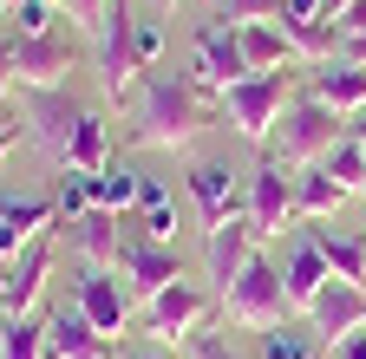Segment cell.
<instances>
[{"label":"cell","mask_w":366,"mask_h":359,"mask_svg":"<svg viewBox=\"0 0 366 359\" xmlns=\"http://www.w3.org/2000/svg\"><path fill=\"white\" fill-rule=\"evenodd\" d=\"M216 124H222V98L203 92L190 72L183 79H144L131 98V118H124V144L131 151H190Z\"/></svg>","instance_id":"obj_1"},{"label":"cell","mask_w":366,"mask_h":359,"mask_svg":"<svg viewBox=\"0 0 366 359\" xmlns=\"http://www.w3.org/2000/svg\"><path fill=\"white\" fill-rule=\"evenodd\" d=\"M216 313H222L216 288H197L190 275H183V281H170L164 294H151L144 307H137V320H144V340H157V346H190L197 333H209Z\"/></svg>","instance_id":"obj_2"},{"label":"cell","mask_w":366,"mask_h":359,"mask_svg":"<svg viewBox=\"0 0 366 359\" xmlns=\"http://www.w3.org/2000/svg\"><path fill=\"white\" fill-rule=\"evenodd\" d=\"M340 138H347L340 111H334V105H320V98L307 92V98H295V105L282 111V124H274L268 151H274V163H288V170H314Z\"/></svg>","instance_id":"obj_3"},{"label":"cell","mask_w":366,"mask_h":359,"mask_svg":"<svg viewBox=\"0 0 366 359\" xmlns=\"http://www.w3.org/2000/svg\"><path fill=\"white\" fill-rule=\"evenodd\" d=\"M295 72H249V79H236L222 92V118L236 124V138H249V144H268L274 138L282 111L295 105Z\"/></svg>","instance_id":"obj_4"},{"label":"cell","mask_w":366,"mask_h":359,"mask_svg":"<svg viewBox=\"0 0 366 359\" xmlns=\"http://www.w3.org/2000/svg\"><path fill=\"white\" fill-rule=\"evenodd\" d=\"M288 313H295V300H288V281H282V261H268V255H255L242 268V281L222 294V320L242 327V333H268Z\"/></svg>","instance_id":"obj_5"},{"label":"cell","mask_w":366,"mask_h":359,"mask_svg":"<svg viewBox=\"0 0 366 359\" xmlns=\"http://www.w3.org/2000/svg\"><path fill=\"white\" fill-rule=\"evenodd\" d=\"M118 281H124V294H131L137 307H144L151 294H164L170 281H183V248H177V242H157V236H144V222H137V216H124Z\"/></svg>","instance_id":"obj_6"},{"label":"cell","mask_w":366,"mask_h":359,"mask_svg":"<svg viewBox=\"0 0 366 359\" xmlns=\"http://www.w3.org/2000/svg\"><path fill=\"white\" fill-rule=\"evenodd\" d=\"M131 26H137L131 0H112L99 33H92V66H99L105 98H137V85H144V66H137V53H131Z\"/></svg>","instance_id":"obj_7"},{"label":"cell","mask_w":366,"mask_h":359,"mask_svg":"<svg viewBox=\"0 0 366 359\" xmlns=\"http://www.w3.org/2000/svg\"><path fill=\"white\" fill-rule=\"evenodd\" d=\"M79 66V39L72 33H14V85L20 92H53V85H72Z\"/></svg>","instance_id":"obj_8"},{"label":"cell","mask_w":366,"mask_h":359,"mask_svg":"<svg viewBox=\"0 0 366 359\" xmlns=\"http://www.w3.org/2000/svg\"><path fill=\"white\" fill-rule=\"evenodd\" d=\"M249 53H242V26H229V20H203L197 39H190V79L203 85V92H229L236 79H249Z\"/></svg>","instance_id":"obj_9"},{"label":"cell","mask_w":366,"mask_h":359,"mask_svg":"<svg viewBox=\"0 0 366 359\" xmlns=\"http://www.w3.org/2000/svg\"><path fill=\"white\" fill-rule=\"evenodd\" d=\"M249 229L255 242H274L282 229H295V170L274 157H262L249 176Z\"/></svg>","instance_id":"obj_10"},{"label":"cell","mask_w":366,"mask_h":359,"mask_svg":"<svg viewBox=\"0 0 366 359\" xmlns=\"http://www.w3.org/2000/svg\"><path fill=\"white\" fill-rule=\"evenodd\" d=\"M79 118H85V105L72 98V85H53V92H20V124H26V138H33L39 151H53V157H66Z\"/></svg>","instance_id":"obj_11"},{"label":"cell","mask_w":366,"mask_h":359,"mask_svg":"<svg viewBox=\"0 0 366 359\" xmlns=\"http://www.w3.org/2000/svg\"><path fill=\"white\" fill-rule=\"evenodd\" d=\"M53 236H59V229H46L39 242H26V248L14 255V268H7V294H0V313H7V320H26V313L39 307L46 275H53V255H59Z\"/></svg>","instance_id":"obj_12"},{"label":"cell","mask_w":366,"mask_h":359,"mask_svg":"<svg viewBox=\"0 0 366 359\" xmlns=\"http://www.w3.org/2000/svg\"><path fill=\"white\" fill-rule=\"evenodd\" d=\"M72 307H79L85 320L105 333V340H118V333H124V320H131V294H124V281L112 275V268H85L79 288H72Z\"/></svg>","instance_id":"obj_13"},{"label":"cell","mask_w":366,"mask_h":359,"mask_svg":"<svg viewBox=\"0 0 366 359\" xmlns=\"http://www.w3.org/2000/svg\"><path fill=\"white\" fill-rule=\"evenodd\" d=\"M307 327H314L320 346L360 333V327H366V288H360V281H327V288L314 294V307H307Z\"/></svg>","instance_id":"obj_14"},{"label":"cell","mask_w":366,"mask_h":359,"mask_svg":"<svg viewBox=\"0 0 366 359\" xmlns=\"http://www.w3.org/2000/svg\"><path fill=\"white\" fill-rule=\"evenodd\" d=\"M255 261V229H249V216H236V222H222V229H209V248H203V268H209V288H216V300L242 281V268Z\"/></svg>","instance_id":"obj_15"},{"label":"cell","mask_w":366,"mask_h":359,"mask_svg":"<svg viewBox=\"0 0 366 359\" xmlns=\"http://www.w3.org/2000/svg\"><path fill=\"white\" fill-rule=\"evenodd\" d=\"M46 229H59L53 196H14V190H0V255H7V261L26 242H39Z\"/></svg>","instance_id":"obj_16"},{"label":"cell","mask_w":366,"mask_h":359,"mask_svg":"<svg viewBox=\"0 0 366 359\" xmlns=\"http://www.w3.org/2000/svg\"><path fill=\"white\" fill-rule=\"evenodd\" d=\"M46 359H118V340H105L79 307L46 313Z\"/></svg>","instance_id":"obj_17"},{"label":"cell","mask_w":366,"mask_h":359,"mask_svg":"<svg viewBox=\"0 0 366 359\" xmlns=\"http://www.w3.org/2000/svg\"><path fill=\"white\" fill-rule=\"evenodd\" d=\"M59 236L79 248V261H85V268H118V248H124V216H112V209H85L79 222H66Z\"/></svg>","instance_id":"obj_18"},{"label":"cell","mask_w":366,"mask_h":359,"mask_svg":"<svg viewBox=\"0 0 366 359\" xmlns=\"http://www.w3.org/2000/svg\"><path fill=\"white\" fill-rule=\"evenodd\" d=\"M190 203L203 216V229H222V222L249 216V203L236 196V183H229V163H197L190 170Z\"/></svg>","instance_id":"obj_19"},{"label":"cell","mask_w":366,"mask_h":359,"mask_svg":"<svg viewBox=\"0 0 366 359\" xmlns=\"http://www.w3.org/2000/svg\"><path fill=\"white\" fill-rule=\"evenodd\" d=\"M282 281H288L295 313H307V307H314V294L334 281V268H327V255L314 248V236H295V248H288V261H282Z\"/></svg>","instance_id":"obj_20"},{"label":"cell","mask_w":366,"mask_h":359,"mask_svg":"<svg viewBox=\"0 0 366 359\" xmlns=\"http://www.w3.org/2000/svg\"><path fill=\"white\" fill-rule=\"evenodd\" d=\"M307 92H314L320 105H334L340 118H353V111H366V72L327 59V66H314V72H307Z\"/></svg>","instance_id":"obj_21"},{"label":"cell","mask_w":366,"mask_h":359,"mask_svg":"<svg viewBox=\"0 0 366 359\" xmlns=\"http://www.w3.org/2000/svg\"><path fill=\"white\" fill-rule=\"evenodd\" d=\"M66 170H79V176H99V170H112L118 157H112V124L99 118V111H85L79 124H72V144H66V157H59Z\"/></svg>","instance_id":"obj_22"},{"label":"cell","mask_w":366,"mask_h":359,"mask_svg":"<svg viewBox=\"0 0 366 359\" xmlns=\"http://www.w3.org/2000/svg\"><path fill=\"white\" fill-rule=\"evenodd\" d=\"M242 53H249L255 72H295V66H301V53H295V39L282 33V20H255V26H242Z\"/></svg>","instance_id":"obj_23"},{"label":"cell","mask_w":366,"mask_h":359,"mask_svg":"<svg viewBox=\"0 0 366 359\" xmlns=\"http://www.w3.org/2000/svg\"><path fill=\"white\" fill-rule=\"evenodd\" d=\"M340 203H347V190H340L320 163H314V170H295V222H327Z\"/></svg>","instance_id":"obj_24"},{"label":"cell","mask_w":366,"mask_h":359,"mask_svg":"<svg viewBox=\"0 0 366 359\" xmlns=\"http://www.w3.org/2000/svg\"><path fill=\"white\" fill-rule=\"evenodd\" d=\"M314 248L327 255V268H334V281H360L366 288V236H347V229H320L314 222Z\"/></svg>","instance_id":"obj_25"},{"label":"cell","mask_w":366,"mask_h":359,"mask_svg":"<svg viewBox=\"0 0 366 359\" xmlns=\"http://www.w3.org/2000/svg\"><path fill=\"white\" fill-rule=\"evenodd\" d=\"M320 353H327V346L314 340V327H295V320L255 333V359H320Z\"/></svg>","instance_id":"obj_26"},{"label":"cell","mask_w":366,"mask_h":359,"mask_svg":"<svg viewBox=\"0 0 366 359\" xmlns=\"http://www.w3.org/2000/svg\"><path fill=\"white\" fill-rule=\"evenodd\" d=\"M137 183H144V176H131L124 163L99 170V176H92V209H112V216H131V209H137Z\"/></svg>","instance_id":"obj_27"},{"label":"cell","mask_w":366,"mask_h":359,"mask_svg":"<svg viewBox=\"0 0 366 359\" xmlns=\"http://www.w3.org/2000/svg\"><path fill=\"white\" fill-rule=\"evenodd\" d=\"M0 359H46V320L39 313H26V320L0 313Z\"/></svg>","instance_id":"obj_28"},{"label":"cell","mask_w":366,"mask_h":359,"mask_svg":"<svg viewBox=\"0 0 366 359\" xmlns=\"http://www.w3.org/2000/svg\"><path fill=\"white\" fill-rule=\"evenodd\" d=\"M320 170H327V176H334V183H340L347 196H366V151H360L353 138H340L327 157H320Z\"/></svg>","instance_id":"obj_29"},{"label":"cell","mask_w":366,"mask_h":359,"mask_svg":"<svg viewBox=\"0 0 366 359\" xmlns=\"http://www.w3.org/2000/svg\"><path fill=\"white\" fill-rule=\"evenodd\" d=\"M53 209H59V229H66V222H79V216L92 209V176H79V170H59V190H53Z\"/></svg>","instance_id":"obj_30"},{"label":"cell","mask_w":366,"mask_h":359,"mask_svg":"<svg viewBox=\"0 0 366 359\" xmlns=\"http://www.w3.org/2000/svg\"><path fill=\"white\" fill-rule=\"evenodd\" d=\"M216 20H229V26H255V20H282V0H216Z\"/></svg>","instance_id":"obj_31"},{"label":"cell","mask_w":366,"mask_h":359,"mask_svg":"<svg viewBox=\"0 0 366 359\" xmlns=\"http://www.w3.org/2000/svg\"><path fill=\"white\" fill-rule=\"evenodd\" d=\"M131 53H137V66L151 72V66L164 59V26H157V20H137V26H131Z\"/></svg>","instance_id":"obj_32"},{"label":"cell","mask_w":366,"mask_h":359,"mask_svg":"<svg viewBox=\"0 0 366 359\" xmlns=\"http://www.w3.org/2000/svg\"><path fill=\"white\" fill-rule=\"evenodd\" d=\"M53 14H59L53 0H20L7 20H14V33H53Z\"/></svg>","instance_id":"obj_33"},{"label":"cell","mask_w":366,"mask_h":359,"mask_svg":"<svg viewBox=\"0 0 366 359\" xmlns=\"http://www.w3.org/2000/svg\"><path fill=\"white\" fill-rule=\"evenodd\" d=\"M190 359H249V353L229 340V333H216V327H209V333H197V340H190Z\"/></svg>","instance_id":"obj_34"},{"label":"cell","mask_w":366,"mask_h":359,"mask_svg":"<svg viewBox=\"0 0 366 359\" xmlns=\"http://www.w3.org/2000/svg\"><path fill=\"white\" fill-rule=\"evenodd\" d=\"M105 7H112V0H66L59 14H66V20H72V26L92 39V33H99V20H105Z\"/></svg>","instance_id":"obj_35"},{"label":"cell","mask_w":366,"mask_h":359,"mask_svg":"<svg viewBox=\"0 0 366 359\" xmlns=\"http://www.w3.org/2000/svg\"><path fill=\"white\" fill-rule=\"evenodd\" d=\"M7 92H14V33L0 26V105H7Z\"/></svg>","instance_id":"obj_36"},{"label":"cell","mask_w":366,"mask_h":359,"mask_svg":"<svg viewBox=\"0 0 366 359\" xmlns=\"http://www.w3.org/2000/svg\"><path fill=\"white\" fill-rule=\"evenodd\" d=\"M340 66H360L366 72V33H340V53H334Z\"/></svg>","instance_id":"obj_37"},{"label":"cell","mask_w":366,"mask_h":359,"mask_svg":"<svg viewBox=\"0 0 366 359\" xmlns=\"http://www.w3.org/2000/svg\"><path fill=\"white\" fill-rule=\"evenodd\" d=\"M282 20H327V0H282Z\"/></svg>","instance_id":"obj_38"},{"label":"cell","mask_w":366,"mask_h":359,"mask_svg":"<svg viewBox=\"0 0 366 359\" xmlns=\"http://www.w3.org/2000/svg\"><path fill=\"white\" fill-rule=\"evenodd\" d=\"M334 33H366V0H353V7L334 14Z\"/></svg>","instance_id":"obj_39"},{"label":"cell","mask_w":366,"mask_h":359,"mask_svg":"<svg viewBox=\"0 0 366 359\" xmlns=\"http://www.w3.org/2000/svg\"><path fill=\"white\" fill-rule=\"evenodd\" d=\"M14 144H20V124L0 111V176H7V157H14Z\"/></svg>","instance_id":"obj_40"},{"label":"cell","mask_w":366,"mask_h":359,"mask_svg":"<svg viewBox=\"0 0 366 359\" xmlns=\"http://www.w3.org/2000/svg\"><path fill=\"white\" fill-rule=\"evenodd\" d=\"M327 359H366V333H347V340H334V346H327Z\"/></svg>","instance_id":"obj_41"},{"label":"cell","mask_w":366,"mask_h":359,"mask_svg":"<svg viewBox=\"0 0 366 359\" xmlns=\"http://www.w3.org/2000/svg\"><path fill=\"white\" fill-rule=\"evenodd\" d=\"M118 359H170V346H157V340H144V346H124Z\"/></svg>","instance_id":"obj_42"},{"label":"cell","mask_w":366,"mask_h":359,"mask_svg":"<svg viewBox=\"0 0 366 359\" xmlns=\"http://www.w3.org/2000/svg\"><path fill=\"white\" fill-rule=\"evenodd\" d=\"M347 138H353V144L366 151V111H353V124H347Z\"/></svg>","instance_id":"obj_43"},{"label":"cell","mask_w":366,"mask_h":359,"mask_svg":"<svg viewBox=\"0 0 366 359\" xmlns=\"http://www.w3.org/2000/svg\"><path fill=\"white\" fill-rule=\"evenodd\" d=\"M340 7H353V0H327V20H334V14H340Z\"/></svg>","instance_id":"obj_44"},{"label":"cell","mask_w":366,"mask_h":359,"mask_svg":"<svg viewBox=\"0 0 366 359\" xmlns=\"http://www.w3.org/2000/svg\"><path fill=\"white\" fill-rule=\"evenodd\" d=\"M157 7H164V14H177V7H183V0H157Z\"/></svg>","instance_id":"obj_45"},{"label":"cell","mask_w":366,"mask_h":359,"mask_svg":"<svg viewBox=\"0 0 366 359\" xmlns=\"http://www.w3.org/2000/svg\"><path fill=\"white\" fill-rule=\"evenodd\" d=\"M14 7H20V0H0V14H14Z\"/></svg>","instance_id":"obj_46"},{"label":"cell","mask_w":366,"mask_h":359,"mask_svg":"<svg viewBox=\"0 0 366 359\" xmlns=\"http://www.w3.org/2000/svg\"><path fill=\"white\" fill-rule=\"evenodd\" d=\"M53 7H66V0H53Z\"/></svg>","instance_id":"obj_47"}]
</instances>
